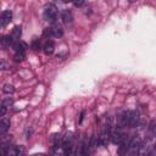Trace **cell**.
<instances>
[{
	"label": "cell",
	"mask_w": 156,
	"mask_h": 156,
	"mask_svg": "<svg viewBox=\"0 0 156 156\" xmlns=\"http://www.w3.org/2000/svg\"><path fill=\"white\" fill-rule=\"evenodd\" d=\"M11 20H12V12H11V10L2 11V13H1V27L2 28L6 27L11 22Z\"/></svg>",
	"instance_id": "8"
},
{
	"label": "cell",
	"mask_w": 156,
	"mask_h": 156,
	"mask_svg": "<svg viewBox=\"0 0 156 156\" xmlns=\"http://www.w3.org/2000/svg\"><path fill=\"white\" fill-rule=\"evenodd\" d=\"M126 138H127V136H126L121 130H118V129L111 132V141H112L113 144H116V145H119Z\"/></svg>",
	"instance_id": "5"
},
{
	"label": "cell",
	"mask_w": 156,
	"mask_h": 156,
	"mask_svg": "<svg viewBox=\"0 0 156 156\" xmlns=\"http://www.w3.org/2000/svg\"><path fill=\"white\" fill-rule=\"evenodd\" d=\"M50 30H51V35H52L54 38H61V37L63 35V29H62L61 24H60L57 21L51 24Z\"/></svg>",
	"instance_id": "6"
},
{
	"label": "cell",
	"mask_w": 156,
	"mask_h": 156,
	"mask_svg": "<svg viewBox=\"0 0 156 156\" xmlns=\"http://www.w3.org/2000/svg\"><path fill=\"white\" fill-rule=\"evenodd\" d=\"M2 102H4V104H9V105H11V104H12V99H6V100H4Z\"/></svg>",
	"instance_id": "17"
},
{
	"label": "cell",
	"mask_w": 156,
	"mask_h": 156,
	"mask_svg": "<svg viewBox=\"0 0 156 156\" xmlns=\"http://www.w3.org/2000/svg\"><path fill=\"white\" fill-rule=\"evenodd\" d=\"M13 50H15V61L16 62H20V61H23L24 57H26V50H27V45L26 43L23 41H16L13 44Z\"/></svg>",
	"instance_id": "1"
},
{
	"label": "cell",
	"mask_w": 156,
	"mask_h": 156,
	"mask_svg": "<svg viewBox=\"0 0 156 156\" xmlns=\"http://www.w3.org/2000/svg\"><path fill=\"white\" fill-rule=\"evenodd\" d=\"M32 48H33L35 51L40 50V41H39V39H34V40H33V43H32Z\"/></svg>",
	"instance_id": "14"
},
{
	"label": "cell",
	"mask_w": 156,
	"mask_h": 156,
	"mask_svg": "<svg viewBox=\"0 0 156 156\" xmlns=\"http://www.w3.org/2000/svg\"><path fill=\"white\" fill-rule=\"evenodd\" d=\"M21 34H22V28H21V26H16V27L12 29V33H11L12 38H13L16 41H18L20 38H21Z\"/></svg>",
	"instance_id": "12"
},
{
	"label": "cell",
	"mask_w": 156,
	"mask_h": 156,
	"mask_svg": "<svg viewBox=\"0 0 156 156\" xmlns=\"http://www.w3.org/2000/svg\"><path fill=\"white\" fill-rule=\"evenodd\" d=\"M72 2H73L74 6L79 7V6H82V5L84 4V0H72Z\"/></svg>",
	"instance_id": "15"
},
{
	"label": "cell",
	"mask_w": 156,
	"mask_h": 156,
	"mask_svg": "<svg viewBox=\"0 0 156 156\" xmlns=\"http://www.w3.org/2000/svg\"><path fill=\"white\" fill-rule=\"evenodd\" d=\"M2 91H4V93H6V94H12V93L15 91L13 85H11V84H5V85H4Z\"/></svg>",
	"instance_id": "13"
},
{
	"label": "cell",
	"mask_w": 156,
	"mask_h": 156,
	"mask_svg": "<svg viewBox=\"0 0 156 156\" xmlns=\"http://www.w3.org/2000/svg\"><path fill=\"white\" fill-rule=\"evenodd\" d=\"M128 1H129V2H135L136 0H128Z\"/></svg>",
	"instance_id": "18"
},
{
	"label": "cell",
	"mask_w": 156,
	"mask_h": 156,
	"mask_svg": "<svg viewBox=\"0 0 156 156\" xmlns=\"http://www.w3.org/2000/svg\"><path fill=\"white\" fill-rule=\"evenodd\" d=\"M129 116H130V111H122L121 113L117 115V119H116V124L117 127L121 129V128H124L129 124Z\"/></svg>",
	"instance_id": "3"
},
{
	"label": "cell",
	"mask_w": 156,
	"mask_h": 156,
	"mask_svg": "<svg viewBox=\"0 0 156 156\" xmlns=\"http://www.w3.org/2000/svg\"><path fill=\"white\" fill-rule=\"evenodd\" d=\"M138 121H139V113H138L136 111H130V116H129V124H128V127L134 128V127L138 124Z\"/></svg>",
	"instance_id": "9"
},
{
	"label": "cell",
	"mask_w": 156,
	"mask_h": 156,
	"mask_svg": "<svg viewBox=\"0 0 156 156\" xmlns=\"http://www.w3.org/2000/svg\"><path fill=\"white\" fill-rule=\"evenodd\" d=\"M9 128H10V119H7V118L4 117L1 119V122H0V134L4 135L9 130Z\"/></svg>",
	"instance_id": "11"
},
{
	"label": "cell",
	"mask_w": 156,
	"mask_h": 156,
	"mask_svg": "<svg viewBox=\"0 0 156 156\" xmlns=\"http://www.w3.org/2000/svg\"><path fill=\"white\" fill-rule=\"evenodd\" d=\"M15 43H16V40L12 38V35H11V34L5 35V37H2V39H1V44H2V46H5V48L13 46V44H15Z\"/></svg>",
	"instance_id": "10"
},
{
	"label": "cell",
	"mask_w": 156,
	"mask_h": 156,
	"mask_svg": "<svg viewBox=\"0 0 156 156\" xmlns=\"http://www.w3.org/2000/svg\"><path fill=\"white\" fill-rule=\"evenodd\" d=\"M5 113H6V105H5L4 102H1V113H0V116L4 117Z\"/></svg>",
	"instance_id": "16"
},
{
	"label": "cell",
	"mask_w": 156,
	"mask_h": 156,
	"mask_svg": "<svg viewBox=\"0 0 156 156\" xmlns=\"http://www.w3.org/2000/svg\"><path fill=\"white\" fill-rule=\"evenodd\" d=\"M44 18L48 22H51V23L56 22V20H57V9H56L55 5L49 4V5L45 6V9H44Z\"/></svg>",
	"instance_id": "2"
},
{
	"label": "cell",
	"mask_w": 156,
	"mask_h": 156,
	"mask_svg": "<svg viewBox=\"0 0 156 156\" xmlns=\"http://www.w3.org/2000/svg\"><path fill=\"white\" fill-rule=\"evenodd\" d=\"M63 2H68V1H72V0H62Z\"/></svg>",
	"instance_id": "19"
},
{
	"label": "cell",
	"mask_w": 156,
	"mask_h": 156,
	"mask_svg": "<svg viewBox=\"0 0 156 156\" xmlns=\"http://www.w3.org/2000/svg\"><path fill=\"white\" fill-rule=\"evenodd\" d=\"M54 50H55V44H54V41L51 39L48 38L45 40V43L43 44V51H44L45 55H51L54 52Z\"/></svg>",
	"instance_id": "7"
},
{
	"label": "cell",
	"mask_w": 156,
	"mask_h": 156,
	"mask_svg": "<svg viewBox=\"0 0 156 156\" xmlns=\"http://www.w3.org/2000/svg\"><path fill=\"white\" fill-rule=\"evenodd\" d=\"M61 18H62V22L67 26V27H71L72 24H73V13H72V11L71 10H68V9H65V10H62L61 11Z\"/></svg>",
	"instance_id": "4"
}]
</instances>
